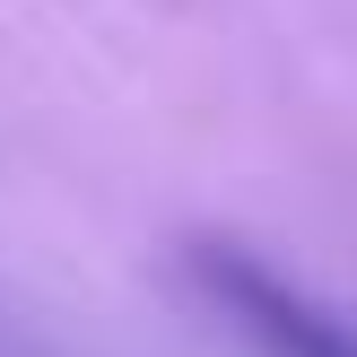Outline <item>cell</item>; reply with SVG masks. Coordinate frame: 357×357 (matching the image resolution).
Returning <instances> with one entry per match:
<instances>
[{
  "instance_id": "1",
  "label": "cell",
  "mask_w": 357,
  "mask_h": 357,
  "mask_svg": "<svg viewBox=\"0 0 357 357\" xmlns=\"http://www.w3.org/2000/svg\"><path fill=\"white\" fill-rule=\"evenodd\" d=\"M183 261H192V279H201V296L261 357H357V331L323 296H305L296 279H279L261 253H244V244H192Z\"/></svg>"
}]
</instances>
